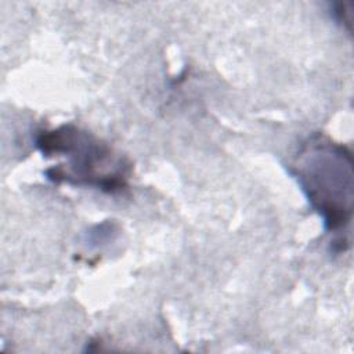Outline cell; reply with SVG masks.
<instances>
[{
	"instance_id": "1",
	"label": "cell",
	"mask_w": 354,
	"mask_h": 354,
	"mask_svg": "<svg viewBox=\"0 0 354 354\" xmlns=\"http://www.w3.org/2000/svg\"><path fill=\"white\" fill-rule=\"evenodd\" d=\"M310 206L321 216L324 227L335 234V252L346 250L344 232L353 214V159L350 151L317 134L299 149L290 167Z\"/></svg>"
},
{
	"instance_id": "2",
	"label": "cell",
	"mask_w": 354,
	"mask_h": 354,
	"mask_svg": "<svg viewBox=\"0 0 354 354\" xmlns=\"http://www.w3.org/2000/svg\"><path fill=\"white\" fill-rule=\"evenodd\" d=\"M36 147L44 156L66 158L65 163L46 170L47 178L54 183L94 187L111 194L127 185L130 171L127 160L109 145L73 124L39 131Z\"/></svg>"
},
{
	"instance_id": "3",
	"label": "cell",
	"mask_w": 354,
	"mask_h": 354,
	"mask_svg": "<svg viewBox=\"0 0 354 354\" xmlns=\"http://www.w3.org/2000/svg\"><path fill=\"white\" fill-rule=\"evenodd\" d=\"M333 15L335 18L337 19V22H343L347 24V29H350V25H351V11L347 10V4H343V3H339L336 4V7L333 8Z\"/></svg>"
}]
</instances>
